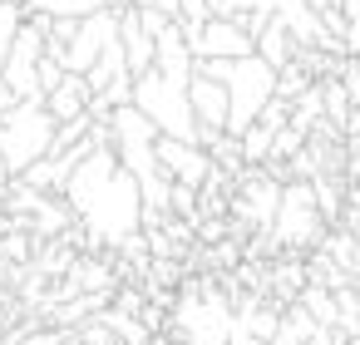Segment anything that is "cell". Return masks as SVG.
<instances>
[{"label":"cell","instance_id":"cell-1","mask_svg":"<svg viewBox=\"0 0 360 345\" xmlns=\"http://www.w3.org/2000/svg\"><path fill=\"white\" fill-rule=\"evenodd\" d=\"M75 212V222L94 237V242H124L129 232H139V212H143V197H139V183L134 173L114 158V148H89L65 193H60Z\"/></svg>","mask_w":360,"mask_h":345},{"label":"cell","instance_id":"cell-2","mask_svg":"<svg viewBox=\"0 0 360 345\" xmlns=\"http://www.w3.org/2000/svg\"><path fill=\"white\" fill-rule=\"evenodd\" d=\"M212 79H222V89H227V129L222 134H247L252 129V119L262 114V104L271 99V84H276V70L252 50V55H242V60H198Z\"/></svg>","mask_w":360,"mask_h":345},{"label":"cell","instance_id":"cell-3","mask_svg":"<svg viewBox=\"0 0 360 345\" xmlns=\"http://www.w3.org/2000/svg\"><path fill=\"white\" fill-rule=\"evenodd\" d=\"M163 138H183L198 143V119L188 104V74H163V70H143L134 74V99H129Z\"/></svg>","mask_w":360,"mask_h":345},{"label":"cell","instance_id":"cell-4","mask_svg":"<svg viewBox=\"0 0 360 345\" xmlns=\"http://www.w3.org/2000/svg\"><path fill=\"white\" fill-rule=\"evenodd\" d=\"M55 143V119L45 109V99H20L15 109L0 114V153H6L11 178H20L30 163H40Z\"/></svg>","mask_w":360,"mask_h":345},{"label":"cell","instance_id":"cell-5","mask_svg":"<svg viewBox=\"0 0 360 345\" xmlns=\"http://www.w3.org/2000/svg\"><path fill=\"white\" fill-rule=\"evenodd\" d=\"M271 242H286V247H311L326 237V222L316 212V197H311V183L306 178H291L281 183L276 193V212H271Z\"/></svg>","mask_w":360,"mask_h":345},{"label":"cell","instance_id":"cell-6","mask_svg":"<svg viewBox=\"0 0 360 345\" xmlns=\"http://www.w3.org/2000/svg\"><path fill=\"white\" fill-rule=\"evenodd\" d=\"M173 330H178L183 345H227V335H232V311H227L222 296L207 286L202 296H188V301H183Z\"/></svg>","mask_w":360,"mask_h":345},{"label":"cell","instance_id":"cell-7","mask_svg":"<svg viewBox=\"0 0 360 345\" xmlns=\"http://www.w3.org/2000/svg\"><path fill=\"white\" fill-rule=\"evenodd\" d=\"M40 55H45V30H35L30 20H20V30L11 40V55H6V65H0V79L15 89V99H40V89H35Z\"/></svg>","mask_w":360,"mask_h":345},{"label":"cell","instance_id":"cell-8","mask_svg":"<svg viewBox=\"0 0 360 345\" xmlns=\"http://www.w3.org/2000/svg\"><path fill=\"white\" fill-rule=\"evenodd\" d=\"M153 163H158V173H163L168 183H183V188H202L207 173L217 168L207 148L183 143V138H163V134H158V143H153Z\"/></svg>","mask_w":360,"mask_h":345},{"label":"cell","instance_id":"cell-9","mask_svg":"<svg viewBox=\"0 0 360 345\" xmlns=\"http://www.w3.org/2000/svg\"><path fill=\"white\" fill-rule=\"evenodd\" d=\"M188 50H193V60H242V55H252V35L227 15H207L188 35Z\"/></svg>","mask_w":360,"mask_h":345},{"label":"cell","instance_id":"cell-10","mask_svg":"<svg viewBox=\"0 0 360 345\" xmlns=\"http://www.w3.org/2000/svg\"><path fill=\"white\" fill-rule=\"evenodd\" d=\"M188 104H193L198 129H217V134L227 129V89L202 65H193V74H188Z\"/></svg>","mask_w":360,"mask_h":345},{"label":"cell","instance_id":"cell-11","mask_svg":"<svg viewBox=\"0 0 360 345\" xmlns=\"http://www.w3.org/2000/svg\"><path fill=\"white\" fill-rule=\"evenodd\" d=\"M119 45H124V65H129V74L153 70V35L139 25L134 6H124V11H119Z\"/></svg>","mask_w":360,"mask_h":345},{"label":"cell","instance_id":"cell-12","mask_svg":"<svg viewBox=\"0 0 360 345\" xmlns=\"http://www.w3.org/2000/svg\"><path fill=\"white\" fill-rule=\"evenodd\" d=\"M45 109H50V119H55V124L89 114V84H84V74H65V79L45 94Z\"/></svg>","mask_w":360,"mask_h":345},{"label":"cell","instance_id":"cell-13","mask_svg":"<svg viewBox=\"0 0 360 345\" xmlns=\"http://www.w3.org/2000/svg\"><path fill=\"white\" fill-rule=\"evenodd\" d=\"M25 11H40V15H70V20H84L94 11H124L134 0H20Z\"/></svg>","mask_w":360,"mask_h":345},{"label":"cell","instance_id":"cell-14","mask_svg":"<svg viewBox=\"0 0 360 345\" xmlns=\"http://www.w3.org/2000/svg\"><path fill=\"white\" fill-rule=\"evenodd\" d=\"M252 50H257V55H262V60H266L271 70H281V65H286V60L296 55V40H291V35H286V30L276 25V15H271V25H266V30H262V35L252 40Z\"/></svg>","mask_w":360,"mask_h":345},{"label":"cell","instance_id":"cell-15","mask_svg":"<svg viewBox=\"0 0 360 345\" xmlns=\"http://www.w3.org/2000/svg\"><path fill=\"white\" fill-rule=\"evenodd\" d=\"M237 153H242V163H252V168H257V163L271 153V134H266L262 124H252L247 134H237Z\"/></svg>","mask_w":360,"mask_h":345},{"label":"cell","instance_id":"cell-16","mask_svg":"<svg viewBox=\"0 0 360 345\" xmlns=\"http://www.w3.org/2000/svg\"><path fill=\"white\" fill-rule=\"evenodd\" d=\"M20 20H25V6H11V0H0V65H6V55H11V40H15Z\"/></svg>","mask_w":360,"mask_h":345},{"label":"cell","instance_id":"cell-17","mask_svg":"<svg viewBox=\"0 0 360 345\" xmlns=\"http://www.w3.org/2000/svg\"><path fill=\"white\" fill-rule=\"evenodd\" d=\"M252 124H262V129H266V134H276V129H286V124H291V104H286V99H276V94H271V99H266V104H262V114H257V119H252Z\"/></svg>","mask_w":360,"mask_h":345},{"label":"cell","instance_id":"cell-18","mask_svg":"<svg viewBox=\"0 0 360 345\" xmlns=\"http://www.w3.org/2000/svg\"><path fill=\"white\" fill-rule=\"evenodd\" d=\"M60 79H65V65H60L55 55H40V65H35V89H40V99H45Z\"/></svg>","mask_w":360,"mask_h":345},{"label":"cell","instance_id":"cell-19","mask_svg":"<svg viewBox=\"0 0 360 345\" xmlns=\"http://www.w3.org/2000/svg\"><path fill=\"white\" fill-rule=\"evenodd\" d=\"M15 104H20V99H15V89H11L6 79H0V114H6V109H15Z\"/></svg>","mask_w":360,"mask_h":345},{"label":"cell","instance_id":"cell-20","mask_svg":"<svg viewBox=\"0 0 360 345\" xmlns=\"http://www.w3.org/2000/svg\"><path fill=\"white\" fill-rule=\"evenodd\" d=\"M25 345H65V340H60V335H55V330H40V335H30V340H25Z\"/></svg>","mask_w":360,"mask_h":345},{"label":"cell","instance_id":"cell-21","mask_svg":"<svg viewBox=\"0 0 360 345\" xmlns=\"http://www.w3.org/2000/svg\"><path fill=\"white\" fill-rule=\"evenodd\" d=\"M306 6H311V11H335L340 0H306Z\"/></svg>","mask_w":360,"mask_h":345},{"label":"cell","instance_id":"cell-22","mask_svg":"<svg viewBox=\"0 0 360 345\" xmlns=\"http://www.w3.org/2000/svg\"><path fill=\"white\" fill-rule=\"evenodd\" d=\"M11 183V168H6V153H0V188H6Z\"/></svg>","mask_w":360,"mask_h":345},{"label":"cell","instance_id":"cell-23","mask_svg":"<svg viewBox=\"0 0 360 345\" xmlns=\"http://www.w3.org/2000/svg\"><path fill=\"white\" fill-rule=\"evenodd\" d=\"M340 6H360V0H340Z\"/></svg>","mask_w":360,"mask_h":345},{"label":"cell","instance_id":"cell-24","mask_svg":"<svg viewBox=\"0 0 360 345\" xmlns=\"http://www.w3.org/2000/svg\"><path fill=\"white\" fill-rule=\"evenodd\" d=\"M11 6H20V0H11Z\"/></svg>","mask_w":360,"mask_h":345},{"label":"cell","instance_id":"cell-25","mask_svg":"<svg viewBox=\"0 0 360 345\" xmlns=\"http://www.w3.org/2000/svg\"><path fill=\"white\" fill-rule=\"evenodd\" d=\"M355 114H360V104H355Z\"/></svg>","mask_w":360,"mask_h":345},{"label":"cell","instance_id":"cell-26","mask_svg":"<svg viewBox=\"0 0 360 345\" xmlns=\"http://www.w3.org/2000/svg\"><path fill=\"white\" fill-rule=\"evenodd\" d=\"M340 345H345V340H340Z\"/></svg>","mask_w":360,"mask_h":345}]
</instances>
